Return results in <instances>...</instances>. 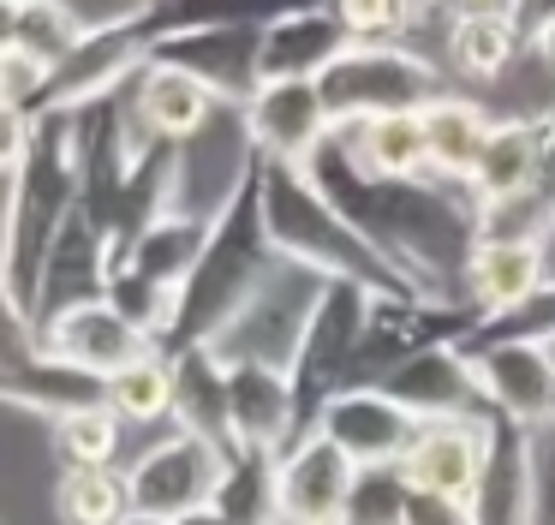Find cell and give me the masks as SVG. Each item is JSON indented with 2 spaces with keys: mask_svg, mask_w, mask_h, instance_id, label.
Wrapping results in <instances>:
<instances>
[{
  "mask_svg": "<svg viewBox=\"0 0 555 525\" xmlns=\"http://www.w3.org/2000/svg\"><path fill=\"white\" fill-rule=\"evenodd\" d=\"M502 12H507V24L519 30V42H538V30L550 24V12H555V0H502Z\"/></svg>",
  "mask_w": 555,
  "mask_h": 525,
  "instance_id": "29",
  "label": "cell"
},
{
  "mask_svg": "<svg viewBox=\"0 0 555 525\" xmlns=\"http://www.w3.org/2000/svg\"><path fill=\"white\" fill-rule=\"evenodd\" d=\"M317 95L328 107V126L347 131L376 114H406L442 95V72L406 42H352L335 66L317 78Z\"/></svg>",
  "mask_w": 555,
  "mask_h": 525,
  "instance_id": "4",
  "label": "cell"
},
{
  "mask_svg": "<svg viewBox=\"0 0 555 525\" xmlns=\"http://www.w3.org/2000/svg\"><path fill=\"white\" fill-rule=\"evenodd\" d=\"M406 484L418 496H466L478 484V441L466 430H424L418 441L406 448Z\"/></svg>",
  "mask_w": 555,
  "mask_h": 525,
  "instance_id": "21",
  "label": "cell"
},
{
  "mask_svg": "<svg viewBox=\"0 0 555 525\" xmlns=\"http://www.w3.org/2000/svg\"><path fill=\"white\" fill-rule=\"evenodd\" d=\"M37 143V114L18 102H0V179H13Z\"/></svg>",
  "mask_w": 555,
  "mask_h": 525,
  "instance_id": "28",
  "label": "cell"
},
{
  "mask_svg": "<svg viewBox=\"0 0 555 525\" xmlns=\"http://www.w3.org/2000/svg\"><path fill=\"white\" fill-rule=\"evenodd\" d=\"M466 281H472V293H478V305H490V310H526L531 298L543 293V251H538V233H531V239L502 233V239H483V245H472Z\"/></svg>",
  "mask_w": 555,
  "mask_h": 525,
  "instance_id": "17",
  "label": "cell"
},
{
  "mask_svg": "<svg viewBox=\"0 0 555 525\" xmlns=\"http://www.w3.org/2000/svg\"><path fill=\"white\" fill-rule=\"evenodd\" d=\"M13 30H18V0H0V54H13Z\"/></svg>",
  "mask_w": 555,
  "mask_h": 525,
  "instance_id": "31",
  "label": "cell"
},
{
  "mask_svg": "<svg viewBox=\"0 0 555 525\" xmlns=\"http://www.w3.org/2000/svg\"><path fill=\"white\" fill-rule=\"evenodd\" d=\"M168 525H228L216 508H192V513H180V520H168Z\"/></svg>",
  "mask_w": 555,
  "mask_h": 525,
  "instance_id": "32",
  "label": "cell"
},
{
  "mask_svg": "<svg viewBox=\"0 0 555 525\" xmlns=\"http://www.w3.org/2000/svg\"><path fill=\"white\" fill-rule=\"evenodd\" d=\"M132 107H138V119L150 126V138L192 143L197 131L216 119L221 102L197 78H185L180 66H156V60H144V72L132 78Z\"/></svg>",
  "mask_w": 555,
  "mask_h": 525,
  "instance_id": "16",
  "label": "cell"
},
{
  "mask_svg": "<svg viewBox=\"0 0 555 525\" xmlns=\"http://www.w3.org/2000/svg\"><path fill=\"white\" fill-rule=\"evenodd\" d=\"M519 48H526V42H519V30L507 24L502 7L454 12V18H448V60H454L466 78H495Z\"/></svg>",
  "mask_w": 555,
  "mask_h": 525,
  "instance_id": "24",
  "label": "cell"
},
{
  "mask_svg": "<svg viewBox=\"0 0 555 525\" xmlns=\"http://www.w3.org/2000/svg\"><path fill=\"white\" fill-rule=\"evenodd\" d=\"M531 48H538V54H543V60H550V66H555V12H550V24H543V30H538V42H531Z\"/></svg>",
  "mask_w": 555,
  "mask_h": 525,
  "instance_id": "33",
  "label": "cell"
},
{
  "mask_svg": "<svg viewBox=\"0 0 555 525\" xmlns=\"http://www.w3.org/2000/svg\"><path fill=\"white\" fill-rule=\"evenodd\" d=\"M448 12H483V7H502V0H442Z\"/></svg>",
  "mask_w": 555,
  "mask_h": 525,
  "instance_id": "35",
  "label": "cell"
},
{
  "mask_svg": "<svg viewBox=\"0 0 555 525\" xmlns=\"http://www.w3.org/2000/svg\"><path fill=\"white\" fill-rule=\"evenodd\" d=\"M102 400L120 424H162L173 418V358L168 353H144L132 364H120L114 376H102Z\"/></svg>",
  "mask_w": 555,
  "mask_h": 525,
  "instance_id": "22",
  "label": "cell"
},
{
  "mask_svg": "<svg viewBox=\"0 0 555 525\" xmlns=\"http://www.w3.org/2000/svg\"><path fill=\"white\" fill-rule=\"evenodd\" d=\"M90 18L73 0H18V30H13V54L37 60L42 72H54L78 42H85Z\"/></svg>",
  "mask_w": 555,
  "mask_h": 525,
  "instance_id": "25",
  "label": "cell"
},
{
  "mask_svg": "<svg viewBox=\"0 0 555 525\" xmlns=\"http://www.w3.org/2000/svg\"><path fill=\"white\" fill-rule=\"evenodd\" d=\"M550 179V155H543V119H495L490 143H483L478 167H472L466 185L478 191V203H507L531 197V191Z\"/></svg>",
  "mask_w": 555,
  "mask_h": 525,
  "instance_id": "14",
  "label": "cell"
},
{
  "mask_svg": "<svg viewBox=\"0 0 555 525\" xmlns=\"http://www.w3.org/2000/svg\"><path fill=\"white\" fill-rule=\"evenodd\" d=\"M54 513H61V525H126L132 520L126 472L120 465H73V472H61Z\"/></svg>",
  "mask_w": 555,
  "mask_h": 525,
  "instance_id": "23",
  "label": "cell"
},
{
  "mask_svg": "<svg viewBox=\"0 0 555 525\" xmlns=\"http://www.w3.org/2000/svg\"><path fill=\"white\" fill-rule=\"evenodd\" d=\"M0 102H7V54H0Z\"/></svg>",
  "mask_w": 555,
  "mask_h": 525,
  "instance_id": "36",
  "label": "cell"
},
{
  "mask_svg": "<svg viewBox=\"0 0 555 525\" xmlns=\"http://www.w3.org/2000/svg\"><path fill=\"white\" fill-rule=\"evenodd\" d=\"M359 489V465L323 436H299L287 453L275 460V508L287 525H340Z\"/></svg>",
  "mask_w": 555,
  "mask_h": 525,
  "instance_id": "7",
  "label": "cell"
},
{
  "mask_svg": "<svg viewBox=\"0 0 555 525\" xmlns=\"http://www.w3.org/2000/svg\"><path fill=\"white\" fill-rule=\"evenodd\" d=\"M538 251H543V286H555V215L538 227Z\"/></svg>",
  "mask_w": 555,
  "mask_h": 525,
  "instance_id": "30",
  "label": "cell"
},
{
  "mask_svg": "<svg viewBox=\"0 0 555 525\" xmlns=\"http://www.w3.org/2000/svg\"><path fill=\"white\" fill-rule=\"evenodd\" d=\"M30 341H37L42 358L73 364V370H85V376H114L120 364L156 353V341H150V334L138 329L120 305H108V298H90V305L61 310V317L42 322Z\"/></svg>",
  "mask_w": 555,
  "mask_h": 525,
  "instance_id": "6",
  "label": "cell"
},
{
  "mask_svg": "<svg viewBox=\"0 0 555 525\" xmlns=\"http://www.w3.org/2000/svg\"><path fill=\"white\" fill-rule=\"evenodd\" d=\"M245 114V138L263 162H287L305 167L317 150L328 143V107L317 95V78H275V84H257V95L240 107Z\"/></svg>",
  "mask_w": 555,
  "mask_h": 525,
  "instance_id": "8",
  "label": "cell"
},
{
  "mask_svg": "<svg viewBox=\"0 0 555 525\" xmlns=\"http://www.w3.org/2000/svg\"><path fill=\"white\" fill-rule=\"evenodd\" d=\"M126 525H150V520H126Z\"/></svg>",
  "mask_w": 555,
  "mask_h": 525,
  "instance_id": "37",
  "label": "cell"
},
{
  "mask_svg": "<svg viewBox=\"0 0 555 525\" xmlns=\"http://www.w3.org/2000/svg\"><path fill=\"white\" fill-rule=\"evenodd\" d=\"M78 209V150H73V114H37V143L25 167L7 179L0 197V293L13 317L30 329L54 233Z\"/></svg>",
  "mask_w": 555,
  "mask_h": 525,
  "instance_id": "1",
  "label": "cell"
},
{
  "mask_svg": "<svg viewBox=\"0 0 555 525\" xmlns=\"http://www.w3.org/2000/svg\"><path fill=\"white\" fill-rule=\"evenodd\" d=\"M311 7H323V0H144L126 18L144 36V48H156L185 30H269V24L311 12Z\"/></svg>",
  "mask_w": 555,
  "mask_h": 525,
  "instance_id": "11",
  "label": "cell"
},
{
  "mask_svg": "<svg viewBox=\"0 0 555 525\" xmlns=\"http://www.w3.org/2000/svg\"><path fill=\"white\" fill-rule=\"evenodd\" d=\"M96 400H102V376L54 364V358H42V353H30V358L0 370V406H18V412L66 418V412H78V406H96Z\"/></svg>",
  "mask_w": 555,
  "mask_h": 525,
  "instance_id": "18",
  "label": "cell"
},
{
  "mask_svg": "<svg viewBox=\"0 0 555 525\" xmlns=\"http://www.w3.org/2000/svg\"><path fill=\"white\" fill-rule=\"evenodd\" d=\"M90 298H108V239L90 221L85 209L66 215V227L54 233L49 262H42V286H37V310H30V334L42 322H54L61 310L90 305Z\"/></svg>",
  "mask_w": 555,
  "mask_h": 525,
  "instance_id": "9",
  "label": "cell"
},
{
  "mask_svg": "<svg viewBox=\"0 0 555 525\" xmlns=\"http://www.w3.org/2000/svg\"><path fill=\"white\" fill-rule=\"evenodd\" d=\"M323 430L352 465H376V460H406V436H412V412H400L388 394H335L323 406Z\"/></svg>",
  "mask_w": 555,
  "mask_h": 525,
  "instance_id": "15",
  "label": "cell"
},
{
  "mask_svg": "<svg viewBox=\"0 0 555 525\" xmlns=\"http://www.w3.org/2000/svg\"><path fill=\"white\" fill-rule=\"evenodd\" d=\"M347 48H352V30L328 12V0H323V7L293 12V18L269 24V30L257 36V78L263 84H275V78H323Z\"/></svg>",
  "mask_w": 555,
  "mask_h": 525,
  "instance_id": "13",
  "label": "cell"
},
{
  "mask_svg": "<svg viewBox=\"0 0 555 525\" xmlns=\"http://www.w3.org/2000/svg\"><path fill=\"white\" fill-rule=\"evenodd\" d=\"M257 36L263 30H185L150 48L156 66H180L185 78H197L221 107H245L257 95Z\"/></svg>",
  "mask_w": 555,
  "mask_h": 525,
  "instance_id": "10",
  "label": "cell"
},
{
  "mask_svg": "<svg viewBox=\"0 0 555 525\" xmlns=\"http://www.w3.org/2000/svg\"><path fill=\"white\" fill-rule=\"evenodd\" d=\"M138 7H144V0H138Z\"/></svg>",
  "mask_w": 555,
  "mask_h": 525,
  "instance_id": "38",
  "label": "cell"
},
{
  "mask_svg": "<svg viewBox=\"0 0 555 525\" xmlns=\"http://www.w3.org/2000/svg\"><path fill=\"white\" fill-rule=\"evenodd\" d=\"M228 370V436L233 453L257 448V453H275L281 441L293 436V376L275 364H221Z\"/></svg>",
  "mask_w": 555,
  "mask_h": 525,
  "instance_id": "12",
  "label": "cell"
},
{
  "mask_svg": "<svg viewBox=\"0 0 555 525\" xmlns=\"http://www.w3.org/2000/svg\"><path fill=\"white\" fill-rule=\"evenodd\" d=\"M340 138L359 155L364 174H376V179H424L430 174V143H424L418 107H406V114H376L364 126H347Z\"/></svg>",
  "mask_w": 555,
  "mask_h": 525,
  "instance_id": "19",
  "label": "cell"
},
{
  "mask_svg": "<svg viewBox=\"0 0 555 525\" xmlns=\"http://www.w3.org/2000/svg\"><path fill=\"white\" fill-rule=\"evenodd\" d=\"M257 203H263V233L275 245V257L299 262L323 281H359L364 293H383V298L412 293L406 274L388 269V257L311 185L305 167L257 155Z\"/></svg>",
  "mask_w": 555,
  "mask_h": 525,
  "instance_id": "2",
  "label": "cell"
},
{
  "mask_svg": "<svg viewBox=\"0 0 555 525\" xmlns=\"http://www.w3.org/2000/svg\"><path fill=\"white\" fill-rule=\"evenodd\" d=\"M543 155H550V179H555V114H543Z\"/></svg>",
  "mask_w": 555,
  "mask_h": 525,
  "instance_id": "34",
  "label": "cell"
},
{
  "mask_svg": "<svg viewBox=\"0 0 555 525\" xmlns=\"http://www.w3.org/2000/svg\"><path fill=\"white\" fill-rule=\"evenodd\" d=\"M275 269V245L263 233V203H257V167L245 174V185L209 221V239L197 251L192 274H185L180 298H173V317L162 329L156 353H185V346H204L240 317V305L257 293V281Z\"/></svg>",
  "mask_w": 555,
  "mask_h": 525,
  "instance_id": "3",
  "label": "cell"
},
{
  "mask_svg": "<svg viewBox=\"0 0 555 525\" xmlns=\"http://www.w3.org/2000/svg\"><path fill=\"white\" fill-rule=\"evenodd\" d=\"M418 114H424V143H430V174L436 179H472V167H478L495 119L483 114L478 102L448 95V90L436 95V102H424Z\"/></svg>",
  "mask_w": 555,
  "mask_h": 525,
  "instance_id": "20",
  "label": "cell"
},
{
  "mask_svg": "<svg viewBox=\"0 0 555 525\" xmlns=\"http://www.w3.org/2000/svg\"><path fill=\"white\" fill-rule=\"evenodd\" d=\"M120 441H126V424L108 412V400L54 418V453H61V472H73V465H120Z\"/></svg>",
  "mask_w": 555,
  "mask_h": 525,
  "instance_id": "27",
  "label": "cell"
},
{
  "mask_svg": "<svg viewBox=\"0 0 555 525\" xmlns=\"http://www.w3.org/2000/svg\"><path fill=\"white\" fill-rule=\"evenodd\" d=\"M126 472V496H132V520L168 525L192 508H209L216 501V484L228 472V453L216 441L192 436V430H168L150 448H138Z\"/></svg>",
  "mask_w": 555,
  "mask_h": 525,
  "instance_id": "5",
  "label": "cell"
},
{
  "mask_svg": "<svg viewBox=\"0 0 555 525\" xmlns=\"http://www.w3.org/2000/svg\"><path fill=\"white\" fill-rule=\"evenodd\" d=\"M483 376H490V388L502 394L514 412H538L555 394V370H550V358H543L538 341H502L483 358Z\"/></svg>",
  "mask_w": 555,
  "mask_h": 525,
  "instance_id": "26",
  "label": "cell"
}]
</instances>
